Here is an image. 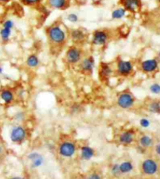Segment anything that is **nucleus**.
Here are the masks:
<instances>
[{
    "label": "nucleus",
    "instance_id": "15",
    "mask_svg": "<svg viewBox=\"0 0 160 179\" xmlns=\"http://www.w3.org/2000/svg\"><path fill=\"white\" fill-rule=\"evenodd\" d=\"M72 0H45L49 8L58 10H65L71 7Z\"/></svg>",
    "mask_w": 160,
    "mask_h": 179
},
{
    "label": "nucleus",
    "instance_id": "18",
    "mask_svg": "<svg viewBox=\"0 0 160 179\" xmlns=\"http://www.w3.org/2000/svg\"><path fill=\"white\" fill-rule=\"evenodd\" d=\"M158 65L159 63L156 59H148L142 61L140 64V67L144 73L150 74L157 70Z\"/></svg>",
    "mask_w": 160,
    "mask_h": 179
},
{
    "label": "nucleus",
    "instance_id": "19",
    "mask_svg": "<svg viewBox=\"0 0 160 179\" xmlns=\"http://www.w3.org/2000/svg\"><path fill=\"white\" fill-rule=\"evenodd\" d=\"M139 147L143 149H147L154 145V140L152 137L148 134H142L138 139Z\"/></svg>",
    "mask_w": 160,
    "mask_h": 179
},
{
    "label": "nucleus",
    "instance_id": "28",
    "mask_svg": "<svg viewBox=\"0 0 160 179\" xmlns=\"http://www.w3.org/2000/svg\"><path fill=\"white\" fill-rule=\"evenodd\" d=\"M66 20L71 23H76L79 21V17L77 13H71L66 16Z\"/></svg>",
    "mask_w": 160,
    "mask_h": 179
},
{
    "label": "nucleus",
    "instance_id": "9",
    "mask_svg": "<svg viewBox=\"0 0 160 179\" xmlns=\"http://www.w3.org/2000/svg\"><path fill=\"white\" fill-rule=\"evenodd\" d=\"M114 75V67L110 63L100 62L98 65V79L103 84L109 83V80Z\"/></svg>",
    "mask_w": 160,
    "mask_h": 179
},
{
    "label": "nucleus",
    "instance_id": "2",
    "mask_svg": "<svg viewBox=\"0 0 160 179\" xmlns=\"http://www.w3.org/2000/svg\"><path fill=\"white\" fill-rule=\"evenodd\" d=\"M135 71V65L131 60H124L121 57H117L116 60L114 75L118 77H130Z\"/></svg>",
    "mask_w": 160,
    "mask_h": 179
},
{
    "label": "nucleus",
    "instance_id": "21",
    "mask_svg": "<svg viewBox=\"0 0 160 179\" xmlns=\"http://www.w3.org/2000/svg\"><path fill=\"white\" fill-rule=\"evenodd\" d=\"M119 166H120V171L121 175H127V174L132 172L135 168L134 164L130 160H124L119 164Z\"/></svg>",
    "mask_w": 160,
    "mask_h": 179
},
{
    "label": "nucleus",
    "instance_id": "13",
    "mask_svg": "<svg viewBox=\"0 0 160 179\" xmlns=\"http://www.w3.org/2000/svg\"><path fill=\"white\" fill-rule=\"evenodd\" d=\"M119 3L130 13H137L141 10V0H120Z\"/></svg>",
    "mask_w": 160,
    "mask_h": 179
},
{
    "label": "nucleus",
    "instance_id": "30",
    "mask_svg": "<svg viewBox=\"0 0 160 179\" xmlns=\"http://www.w3.org/2000/svg\"><path fill=\"white\" fill-rule=\"evenodd\" d=\"M86 179H103V176L101 175V173L98 171H92L87 176Z\"/></svg>",
    "mask_w": 160,
    "mask_h": 179
},
{
    "label": "nucleus",
    "instance_id": "11",
    "mask_svg": "<svg viewBox=\"0 0 160 179\" xmlns=\"http://www.w3.org/2000/svg\"><path fill=\"white\" fill-rule=\"evenodd\" d=\"M69 39L74 45H80L85 42L88 39V34L82 28H73L68 31Z\"/></svg>",
    "mask_w": 160,
    "mask_h": 179
},
{
    "label": "nucleus",
    "instance_id": "31",
    "mask_svg": "<svg viewBox=\"0 0 160 179\" xmlns=\"http://www.w3.org/2000/svg\"><path fill=\"white\" fill-rule=\"evenodd\" d=\"M139 124H140L141 128H149L150 125H151V121L148 119H147V118H141L139 121Z\"/></svg>",
    "mask_w": 160,
    "mask_h": 179
},
{
    "label": "nucleus",
    "instance_id": "22",
    "mask_svg": "<svg viewBox=\"0 0 160 179\" xmlns=\"http://www.w3.org/2000/svg\"><path fill=\"white\" fill-rule=\"evenodd\" d=\"M13 29L8 27L2 26V28L0 29V38L2 40V43H7L9 42L12 35Z\"/></svg>",
    "mask_w": 160,
    "mask_h": 179
},
{
    "label": "nucleus",
    "instance_id": "26",
    "mask_svg": "<svg viewBox=\"0 0 160 179\" xmlns=\"http://www.w3.org/2000/svg\"><path fill=\"white\" fill-rule=\"evenodd\" d=\"M20 1L22 4L28 7H36L43 2V0H20Z\"/></svg>",
    "mask_w": 160,
    "mask_h": 179
},
{
    "label": "nucleus",
    "instance_id": "7",
    "mask_svg": "<svg viewBox=\"0 0 160 179\" xmlns=\"http://www.w3.org/2000/svg\"><path fill=\"white\" fill-rule=\"evenodd\" d=\"M77 150V144L71 140H65L58 145V153L63 158H71L74 156Z\"/></svg>",
    "mask_w": 160,
    "mask_h": 179
},
{
    "label": "nucleus",
    "instance_id": "32",
    "mask_svg": "<svg viewBox=\"0 0 160 179\" xmlns=\"http://www.w3.org/2000/svg\"><path fill=\"white\" fill-rule=\"evenodd\" d=\"M154 149H155V153H156V155L160 156V142L157 143L156 145H155Z\"/></svg>",
    "mask_w": 160,
    "mask_h": 179
},
{
    "label": "nucleus",
    "instance_id": "39",
    "mask_svg": "<svg viewBox=\"0 0 160 179\" xmlns=\"http://www.w3.org/2000/svg\"><path fill=\"white\" fill-rule=\"evenodd\" d=\"M102 1H103V0H102Z\"/></svg>",
    "mask_w": 160,
    "mask_h": 179
},
{
    "label": "nucleus",
    "instance_id": "37",
    "mask_svg": "<svg viewBox=\"0 0 160 179\" xmlns=\"http://www.w3.org/2000/svg\"><path fill=\"white\" fill-rule=\"evenodd\" d=\"M157 1H158V2H159V3H160V0H157Z\"/></svg>",
    "mask_w": 160,
    "mask_h": 179
},
{
    "label": "nucleus",
    "instance_id": "4",
    "mask_svg": "<svg viewBox=\"0 0 160 179\" xmlns=\"http://www.w3.org/2000/svg\"><path fill=\"white\" fill-rule=\"evenodd\" d=\"M111 39V32L107 29H98L92 34L91 44L95 47H105Z\"/></svg>",
    "mask_w": 160,
    "mask_h": 179
},
{
    "label": "nucleus",
    "instance_id": "27",
    "mask_svg": "<svg viewBox=\"0 0 160 179\" xmlns=\"http://www.w3.org/2000/svg\"><path fill=\"white\" fill-rule=\"evenodd\" d=\"M26 118V113L23 111H19V112H17L14 115H13V119L14 121L18 123H22L23 121H25Z\"/></svg>",
    "mask_w": 160,
    "mask_h": 179
},
{
    "label": "nucleus",
    "instance_id": "10",
    "mask_svg": "<svg viewBox=\"0 0 160 179\" xmlns=\"http://www.w3.org/2000/svg\"><path fill=\"white\" fill-rule=\"evenodd\" d=\"M136 139V132L134 128L124 129L117 135V142L123 146H129L132 145Z\"/></svg>",
    "mask_w": 160,
    "mask_h": 179
},
{
    "label": "nucleus",
    "instance_id": "5",
    "mask_svg": "<svg viewBox=\"0 0 160 179\" xmlns=\"http://www.w3.org/2000/svg\"><path fill=\"white\" fill-rule=\"evenodd\" d=\"M28 135V129L22 124H16L9 132V139L16 145H21L27 140Z\"/></svg>",
    "mask_w": 160,
    "mask_h": 179
},
{
    "label": "nucleus",
    "instance_id": "1",
    "mask_svg": "<svg viewBox=\"0 0 160 179\" xmlns=\"http://www.w3.org/2000/svg\"><path fill=\"white\" fill-rule=\"evenodd\" d=\"M45 34L51 49H55V51L66 45L69 39L68 31L60 22H55L48 26L45 28Z\"/></svg>",
    "mask_w": 160,
    "mask_h": 179
},
{
    "label": "nucleus",
    "instance_id": "29",
    "mask_svg": "<svg viewBox=\"0 0 160 179\" xmlns=\"http://www.w3.org/2000/svg\"><path fill=\"white\" fill-rule=\"evenodd\" d=\"M149 91L154 95H160V84H152L149 87Z\"/></svg>",
    "mask_w": 160,
    "mask_h": 179
},
{
    "label": "nucleus",
    "instance_id": "3",
    "mask_svg": "<svg viewBox=\"0 0 160 179\" xmlns=\"http://www.w3.org/2000/svg\"><path fill=\"white\" fill-rule=\"evenodd\" d=\"M84 56L83 49L80 45H71L66 49L64 60L70 66H77Z\"/></svg>",
    "mask_w": 160,
    "mask_h": 179
},
{
    "label": "nucleus",
    "instance_id": "12",
    "mask_svg": "<svg viewBox=\"0 0 160 179\" xmlns=\"http://www.w3.org/2000/svg\"><path fill=\"white\" fill-rule=\"evenodd\" d=\"M141 173L148 176L156 175L159 171V164L152 158H147L144 160L141 164Z\"/></svg>",
    "mask_w": 160,
    "mask_h": 179
},
{
    "label": "nucleus",
    "instance_id": "24",
    "mask_svg": "<svg viewBox=\"0 0 160 179\" xmlns=\"http://www.w3.org/2000/svg\"><path fill=\"white\" fill-rule=\"evenodd\" d=\"M147 109L152 113H160V102L158 101H152L148 104Z\"/></svg>",
    "mask_w": 160,
    "mask_h": 179
},
{
    "label": "nucleus",
    "instance_id": "8",
    "mask_svg": "<svg viewBox=\"0 0 160 179\" xmlns=\"http://www.w3.org/2000/svg\"><path fill=\"white\" fill-rule=\"evenodd\" d=\"M77 66L82 75L85 76L92 75L95 66V59L92 55L84 56Z\"/></svg>",
    "mask_w": 160,
    "mask_h": 179
},
{
    "label": "nucleus",
    "instance_id": "16",
    "mask_svg": "<svg viewBox=\"0 0 160 179\" xmlns=\"http://www.w3.org/2000/svg\"><path fill=\"white\" fill-rule=\"evenodd\" d=\"M95 156V150L88 144L82 145L80 147V156L82 160L89 161Z\"/></svg>",
    "mask_w": 160,
    "mask_h": 179
},
{
    "label": "nucleus",
    "instance_id": "20",
    "mask_svg": "<svg viewBox=\"0 0 160 179\" xmlns=\"http://www.w3.org/2000/svg\"><path fill=\"white\" fill-rule=\"evenodd\" d=\"M40 64V59L35 53L30 54L26 59V65L29 68H36Z\"/></svg>",
    "mask_w": 160,
    "mask_h": 179
},
{
    "label": "nucleus",
    "instance_id": "17",
    "mask_svg": "<svg viewBox=\"0 0 160 179\" xmlns=\"http://www.w3.org/2000/svg\"><path fill=\"white\" fill-rule=\"evenodd\" d=\"M0 99L5 105H11L15 101V93L9 88L0 90Z\"/></svg>",
    "mask_w": 160,
    "mask_h": 179
},
{
    "label": "nucleus",
    "instance_id": "6",
    "mask_svg": "<svg viewBox=\"0 0 160 179\" xmlns=\"http://www.w3.org/2000/svg\"><path fill=\"white\" fill-rule=\"evenodd\" d=\"M135 97L130 90H124L117 95L116 105L122 110H130L135 104Z\"/></svg>",
    "mask_w": 160,
    "mask_h": 179
},
{
    "label": "nucleus",
    "instance_id": "23",
    "mask_svg": "<svg viewBox=\"0 0 160 179\" xmlns=\"http://www.w3.org/2000/svg\"><path fill=\"white\" fill-rule=\"evenodd\" d=\"M127 11L123 7H117L114 9L111 13V18L113 20H121L127 16Z\"/></svg>",
    "mask_w": 160,
    "mask_h": 179
},
{
    "label": "nucleus",
    "instance_id": "33",
    "mask_svg": "<svg viewBox=\"0 0 160 179\" xmlns=\"http://www.w3.org/2000/svg\"><path fill=\"white\" fill-rule=\"evenodd\" d=\"M11 0H0V5H5L7 4L10 2Z\"/></svg>",
    "mask_w": 160,
    "mask_h": 179
},
{
    "label": "nucleus",
    "instance_id": "34",
    "mask_svg": "<svg viewBox=\"0 0 160 179\" xmlns=\"http://www.w3.org/2000/svg\"><path fill=\"white\" fill-rule=\"evenodd\" d=\"M2 153H3V148H2V145L0 144V157L2 156Z\"/></svg>",
    "mask_w": 160,
    "mask_h": 179
},
{
    "label": "nucleus",
    "instance_id": "35",
    "mask_svg": "<svg viewBox=\"0 0 160 179\" xmlns=\"http://www.w3.org/2000/svg\"><path fill=\"white\" fill-rule=\"evenodd\" d=\"M2 74H3V67L2 66H0V77L2 76Z\"/></svg>",
    "mask_w": 160,
    "mask_h": 179
},
{
    "label": "nucleus",
    "instance_id": "25",
    "mask_svg": "<svg viewBox=\"0 0 160 179\" xmlns=\"http://www.w3.org/2000/svg\"><path fill=\"white\" fill-rule=\"evenodd\" d=\"M110 173L111 175L114 177H120L121 175L120 171V166H119V163H115L113 164L110 166Z\"/></svg>",
    "mask_w": 160,
    "mask_h": 179
},
{
    "label": "nucleus",
    "instance_id": "36",
    "mask_svg": "<svg viewBox=\"0 0 160 179\" xmlns=\"http://www.w3.org/2000/svg\"><path fill=\"white\" fill-rule=\"evenodd\" d=\"M9 179H25V178H23V177H17V176H16V177L10 178Z\"/></svg>",
    "mask_w": 160,
    "mask_h": 179
},
{
    "label": "nucleus",
    "instance_id": "14",
    "mask_svg": "<svg viewBox=\"0 0 160 179\" xmlns=\"http://www.w3.org/2000/svg\"><path fill=\"white\" fill-rule=\"evenodd\" d=\"M27 159L30 161V167L31 169L39 168L45 162V158L42 154L39 152H31L28 154Z\"/></svg>",
    "mask_w": 160,
    "mask_h": 179
},
{
    "label": "nucleus",
    "instance_id": "38",
    "mask_svg": "<svg viewBox=\"0 0 160 179\" xmlns=\"http://www.w3.org/2000/svg\"><path fill=\"white\" fill-rule=\"evenodd\" d=\"M159 56H160V51H159Z\"/></svg>",
    "mask_w": 160,
    "mask_h": 179
}]
</instances>
